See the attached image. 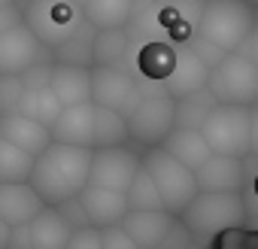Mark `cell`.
Instances as JSON below:
<instances>
[{"label": "cell", "mask_w": 258, "mask_h": 249, "mask_svg": "<svg viewBox=\"0 0 258 249\" xmlns=\"http://www.w3.org/2000/svg\"><path fill=\"white\" fill-rule=\"evenodd\" d=\"M88 167H91V149L49 143L34 158L28 185L40 195L46 207H58L64 201L79 198V192L88 185Z\"/></svg>", "instance_id": "1"}, {"label": "cell", "mask_w": 258, "mask_h": 249, "mask_svg": "<svg viewBox=\"0 0 258 249\" xmlns=\"http://www.w3.org/2000/svg\"><path fill=\"white\" fill-rule=\"evenodd\" d=\"M179 222L201 246H213L225 231L246 225V201L243 195H213L198 192L191 204L179 213Z\"/></svg>", "instance_id": "2"}, {"label": "cell", "mask_w": 258, "mask_h": 249, "mask_svg": "<svg viewBox=\"0 0 258 249\" xmlns=\"http://www.w3.org/2000/svg\"><path fill=\"white\" fill-rule=\"evenodd\" d=\"M16 7L22 10V25L52 52L85 25V13L73 0H16Z\"/></svg>", "instance_id": "3"}, {"label": "cell", "mask_w": 258, "mask_h": 249, "mask_svg": "<svg viewBox=\"0 0 258 249\" xmlns=\"http://www.w3.org/2000/svg\"><path fill=\"white\" fill-rule=\"evenodd\" d=\"M252 25H255V7H249L246 0H207L195 34L231 55L240 52V46L252 34Z\"/></svg>", "instance_id": "4"}, {"label": "cell", "mask_w": 258, "mask_h": 249, "mask_svg": "<svg viewBox=\"0 0 258 249\" xmlns=\"http://www.w3.org/2000/svg\"><path fill=\"white\" fill-rule=\"evenodd\" d=\"M140 164L146 170V176L152 179L158 198H161V210L170 213L173 219H179V213L191 204V198L198 195V182L195 173L188 167H182L179 161H173L161 146L146 149L140 155Z\"/></svg>", "instance_id": "5"}, {"label": "cell", "mask_w": 258, "mask_h": 249, "mask_svg": "<svg viewBox=\"0 0 258 249\" xmlns=\"http://www.w3.org/2000/svg\"><path fill=\"white\" fill-rule=\"evenodd\" d=\"M207 91L219 106H255L258 100V67L240 55H225L207 76Z\"/></svg>", "instance_id": "6"}, {"label": "cell", "mask_w": 258, "mask_h": 249, "mask_svg": "<svg viewBox=\"0 0 258 249\" xmlns=\"http://www.w3.org/2000/svg\"><path fill=\"white\" fill-rule=\"evenodd\" d=\"M201 137L210 155L246 158L249 155V109L243 106H213L201 121Z\"/></svg>", "instance_id": "7"}, {"label": "cell", "mask_w": 258, "mask_h": 249, "mask_svg": "<svg viewBox=\"0 0 258 249\" xmlns=\"http://www.w3.org/2000/svg\"><path fill=\"white\" fill-rule=\"evenodd\" d=\"M137 79L121 67H91V103L112 109L118 115H131L140 103Z\"/></svg>", "instance_id": "8"}, {"label": "cell", "mask_w": 258, "mask_h": 249, "mask_svg": "<svg viewBox=\"0 0 258 249\" xmlns=\"http://www.w3.org/2000/svg\"><path fill=\"white\" fill-rule=\"evenodd\" d=\"M173 103L167 94L164 97H143L137 103V109L127 115V137L134 143H140L143 149H155L164 143V137L176 128L173 121Z\"/></svg>", "instance_id": "9"}, {"label": "cell", "mask_w": 258, "mask_h": 249, "mask_svg": "<svg viewBox=\"0 0 258 249\" xmlns=\"http://www.w3.org/2000/svg\"><path fill=\"white\" fill-rule=\"evenodd\" d=\"M73 228L61 219L55 207H43L28 225L10 228L7 249H64Z\"/></svg>", "instance_id": "10"}, {"label": "cell", "mask_w": 258, "mask_h": 249, "mask_svg": "<svg viewBox=\"0 0 258 249\" xmlns=\"http://www.w3.org/2000/svg\"><path fill=\"white\" fill-rule=\"evenodd\" d=\"M140 170V155L131 146H112V149H91V167H88V185L124 192Z\"/></svg>", "instance_id": "11"}, {"label": "cell", "mask_w": 258, "mask_h": 249, "mask_svg": "<svg viewBox=\"0 0 258 249\" xmlns=\"http://www.w3.org/2000/svg\"><path fill=\"white\" fill-rule=\"evenodd\" d=\"M43 61H52V49H46L25 25L0 34V76H22Z\"/></svg>", "instance_id": "12"}, {"label": "cell", "mask_w": 258, "mask_h": 249, "mask_svg": "<svg viewBox=\"0 0 258 249\" xmlns=\"http://www.w3.org/2000/svg\"><path fill=\"white\" fill-rule=\"evenodd\" d=\"M195 182H198V192L243 195L246 161H243V158H228V155H210V158L195 170Z\"/></svg>", "instance_id": "13"}, {"label": "cell", "mask_w": 258, "mask_h": 249, "mask_svg": "<svg viewBox=\"0 0 258 249\" xmlns=\"http://www.w3.org/2000/svg\"><path fill=\"white\" fill-rule=\"evenodd\" d=\"M79 207L85 216V225L94 231L103 228H115L121 225V219L127 216V204H124V192H109V189H97V185H85L79 192Z\"/></svg>", "instance_id": "14"}, {"label": "cell", "mask_w": 258, "mask_h": 249, "mask_svg": "<svg viewBox=\"0 0 258 249\" xmlns=\"http://www.w3.org/2000/svg\"><path fill=\"white\" fill-rule=\"evenodd\" d=\"M49 137H52V143L91 149V140H94V103L64 106L61 115L55 118V125L49 128Z\"/></svg>", "instance_id": "15"}, {"label": "cell", "mask_w": 258, "mask_h": 249, "mask_svg": "<svg viewBox=\"0 0 258 249\" xmlns=\"http://www.w3.org/2000/svg\"><path fill=\"white\" fill-rule=\"evenodd\" d=\"M170 225H173V216L164 210H127L118 228L131 237L137 249H158Z\"/></svg>", "instance_id": "16"}, {"label": "cell", "mask_w": 258, "mask_h": 249, "mask_svg": "<svg viewBox=\"0 0 258 249\" xmlns=\"http://www.w3.org/2000/svg\"><path fill=\"white\" fill-rule=\"evenodd\" d=\"M46 204L28 182H0V222L7 228L28 225Z\"/></svg>", "instance_id": "17"}, {"label": "cell", "mask_w": 258, "mask_h": 249, "mask_svg": "<svg viewBox=\"0 0 258 249\" xmlns=\"http://www.w3.org/2000/svg\"><path fill=\"white\" fill-rule=\"evenodd\" d=\"M207 76H210V70H207L185 46H176V64H173L170 76H167L161 85H164V91H167L170 100H182V97H188V94L204 91V88H207Z\"/></svg>", "instance_id": "18"}, {"label": "cell", "mask_w": 258, "mask_h": 249, "mask_svg": "<svg viewBox=\"0 0 258 249\" xmlns=\"http://www.w3.org/2000/svg\"><path fill=\"white\" fill-rule=\"evenodd\" d=\"M49 91L58 97L61 106L91 103V67H73V64H52Z\"/></svg>", "instance_id": "19"}, {"label": "cell", "mask_w": 258, "mask_h": 249, "mask_svg": "<svg viewBox=\"0 0 258 249\" xmlns=\"http://www.w3.org/2000/svg\"><path fill=\"white\" fill-rule=\"evenodd\" d=\"M0 137L10 140L13 146H19L22 152L34 155V158L52 143V137H49V131L43 128V125H37V121L25 118V115H19V112L0 115Z\"/></svg>", "instance_id": "20"}, {"label": "cell", "mask_w": 258, "mask_h": 249, "mask_svg": "<svg viewBox=\"0 0 258 249\" xmlns=\"http://www.w3.org/2000/svg\"><path fill=\"white\" fill-rule=\"evenodd\" d=\"M161 149H164L173 161H179L182 167H188L191 173L210 158V149H207L201 131H191V128H173V131L164 137Z\"/></svg>", "instance_id": "21"}, {"label": "cell", "mask_w": 258, "mask_h": 249, "mask_svg": "<svg viewBox=\"0 0 258 249\" xmlns=\"http://www.w3.org/2000/svg\"><path fill=\"white\" fill-rule=\"evenodd\" d=\"M127 52H131V40H127L124 28H109V31H94L91 43V67H127Z\"/></svg>", "instance_id": "22"}, {"label": "cell", "mask_w": 258, "mask_h": 249, "mask_svg": "<svg viewBox=\"0 0 258 249\" xmlns=\"http://www.w3.org/2000/svg\"><path fill=\"white\" fill-rule=\"evenodd\" d=\"M131 137H127V121L124 115L94 106V140L91 149H112V146H127Z\"/></svg>", "instance_id": "23"}, {"label": "cell", "mask_w": 258, "mask_h": 249, "mask_svg": "<svg viewBox=\"0 0 258 249\" xmlns=\"http://www.w3.org/2000/svg\"><path fill=\"white\" fill-rule=\"evenodd\" d=\"M134 0H88L82 7L85 22L94 31H109V28H124L127 16H131Z\"/></svg>", "instance_id": "24"}, {"label": "cell", "mask_w": 258, "mask_h": 249, "mask_svg": "<svg viewBox=\"0 0 258 249\" xmlns=\"http://www.w3.org/2000/svg\"><path fill=\"white\" fill-rule=\"evenodd\" d=\"M61 109H64V106L58 103V97H55L49 88L25 91V94H22V103H19V115H25V118L37 121V125H43L46 131L55 125V118L61 115Z\"/></svg>", "instance_id": "25"}, {"label": "cell", "mask_w": 258, "mask_h": 249, "mask_svg": "<svg viewBox=\"0 0 258 249\" xmlns=\"http://www.w3.org/2000/svg\"><path fill=\"white\" fill-rule=\"evenodd\" d=\"M91 43H94V28L85 22L64 46L52 52L55 64H73V67H91Z\"/></svg>", "instance_id": "26"}, {"label": "cell", "mask_w": 258, "mask_h": 249, "mask_svg": "<svg viewBox=\"0 0 258 249\" xmlns=\"http://www.w3.org/2000/svg\"><path fill=\"white\" fill-rule=\"evenodd\" d=\"M34 167V155L22 152L10 140L0 137V182H28Z\"/></svg>", "instance_id": "27"}, {"label": "cell", "mask_w": 258, "mask_h": 249, "mask_svg": "<svg viewBox=\"0 0 258 249\" xmlns=\"http://www.w3.org/2000/svg\"><path fill=\"white\" fill-rule=\"evenodd\" d=\"M216 106V100L210 97V91H198V94H188L182 100L173 103V121H176V128H191L198 131L201 128V121L207 118V112Z\"/></svg>", "instance_id": "28"}, {"label": "cell", "mask_w": 258, "mask_h": 249, "mask_svg": "<svg viewBox=\"0 0 258 249\" xmlns=\"http://www.w3.org/2000/svg\"><path fill=\"white\" fill-rule=\"evenodd\" d=\"M124 204H127V210H161V198H158L152 179L146 176L143 164H140L137 176L127 182V189H124Z\"/></svg>", "instance_id": "29"}, {"label": "cell", "mask_w": 258, "mask_h": 249, "mask_svg": "<svg viewBox=\"0 0 258 249\" xmlns=\"http://www.w3.org/2000/svg\"><path fill=\"white\" fill-rule=\"evenodd\" d=\"M22 94H25V85L19 76H0V115L19 112Z\"/></svg>", "instance_id": "30"}, {"label": "cell", "mask_w": 258, "mask_h": 249, "mask_svg": "<svg viewBox=\"0 0 258 249\" xmlns=\"http://www.w3.org/2000/svg\"><path fill=\"white\" fill-rule=\"evenodd\" d=\"M182 46H185V49H188V52H191V55H195L204 67H207V70H213V67H216V64L228 55V52H222L219 46H213L210 40H204V37H198V34H191Z\"/></svg>", "instance_id": "31"}, {"label": "cell", "mask_w": 258, "mask_h": 249, "mask_svg": "<svg viewBox=\"0 0 258 249\" xmlns=\"http://www.w3.org/2000/svg\"><path fill=\"white\" fill-rule=\"evenodd\" d=\"M158 249H207V246H201V243L188 234V228H185L179 219H173V225L167 228V234H164V240H161Z\"/></svg>", "instance_id": "32"}, {"label": "cell", "mask_w": 258, "mask_h": 249, "mask_svg": "<svg viewBox=\"0 0 258 249\" xmlns=\"http://www.w3.org/2000/svg\"><path fill=\"white\" fill-rule=\"evenodd\" d=\"M52 64L55 61H43V64H34L28 67L19 79L25 85V91H37V88H49V79H52Z\"/></svg>", "instance_id": "33"}, {"label": "cell", "mask_w": 258, "mask_h": 249, "mask_svg": "<svg viewBox=\"0 0 258 249\" xmlns=\"http://www.w3.org/2000/svg\"><path fill=\"white\" fill-rule=\"evenodd\" d=\"M100 234V249H137L134 243H131V237H127L118 225L115 228H103V231H97Z\"/></svg>", "instance_id": "34"}, {"label": "cell", "mask_w": 258, "mask_h": 249, "mask_svg": "<svg viewBox=\"0 0 258 249\" xmlns=\"http://www.w3.org/2000/svg\"><path fill=\"white\" fill-rule=\"evenodd\" d=\"M64 249H100V234L94 228H76Z\"/></svg>", "instance_id": "35"}, {"label": "cell", "mask_w": 258, "mask_h": 249, "mask_svg": "<svg viewBox=\"0 0 258 249\" xmlns=\"http://www.w3.org/2000/svg\"><path fill=\"white\" fill-rule=\"evenodd\" d=\"M19 25H22V10H19L16 4L0 7V34H7V31H13V28H19Z\"/></svg>", "instance_id": "36"}, {"label": "cell", "mask_w": 258, "mask_h": 249, "mask_svg": "<svg viewBox=\"0 0 258 249\" xmlns=\"http://www.w3.org/2000/svg\"><path fill=\"white\" fill-rule=\"evenodd\" d=\"M240 55H246L255 67H258V10H255V25H252V34L246 37V43L240 46Z\"/></svg>", "instance_id": "37"}, {"label": "cell", "mask_w": 258, "mask_h": 249, "mask_svg": "<svg viewBox=\"0 0 258 249\" xmlns=\"http://www.w3.org/2000/svg\"><path fill=\"white\" fill-rule=\"evenodd\" d=\"M216 249H246V243H243V231H240V228L225 231V234L216 240Z\"/></svg>", "instance_id": "38"}, {"label": "cell", "mask_w": 258, "mask_h": 249, "mask_svg": "<svg viewBox=\"0 0 258 249\" xmlns=\"http://www.w3.org/2000/svg\"><path fill=\"white\" fill-rule=\"evenodd\" d=\"M249 155L258 158V100L249 106Z\"/></svg>", "instance_id": "39"}, {"label": "cell", "mask_w": 258, "mask_h": 249, "mask_svg": "<svg viewBox=\"0 0 258 249\" xmlns=\"http://www.w3.org/2000/svg\"><path fill=\"white\" fill-rule=\"evenodd\" d=\"M7 240H10V228L0 222V249H7Z\"/></svg>", "instance_id": "40"}, {"label": "cell", "mask_w": 258, "mask_h": 249, "mask_svg": "<svg viewBox=\"0 0 258 249\" xmlns=\"http://www.w3.org/2000/svg\"><path fill=\"white\" fill-rule=\"evenodd\" d=\"M152 4H158V7H170V4H176V0H152Z\"/></svg>", "instance_id": "41"}, {"label": "cell", "mask_w": 258, "mask_h": 249, "mask_svg": "<svg viewBox=\"0 0 258 249\" xmlns=\"http://www.w3.org/2000/svg\"><path fill=\"white\" fill-rule=\"evenodd\" d=\"M252 192H255V198H258V173L252 176Z\"/></svg>", "instance_id": "42"}, {"label": "cell", "mask_w": 258, "mask_h": 249, "mask_svg": "<svg viewBox=\"0 0 258 249\" xmlns=\"http://www.w3.org/2000/svg\"><path fill=\"white\" fill-rule=\"evenodd\" d=\"M10 4H16V0H0V7H10Z\"/></svg>", "instance_id": "43"}, {"label": "cell", "mask_w": 258, "mask_h": 249, "mask_svg": "<svg viewBox=\"0 0 258 249\" xmlns=\"http://www.w3.org/2000/svg\"><path fill=\"white\" fill-rule=\"evenodd\" d=\"M73 4H79V7H85V4H88V0H73Z\"/></svg>", "instance_id": "44"}, {"label": "cell", "mask_w": 258, "mask_h": 249, "mask_svg": "<svg viewBox=\"0 0 258 249\" xmlns=\"http://www.w3.org/2000/svg\"><path fill=\"white\" fill-rule=\"evenodd\" d=\"M246 4H249V7H258V0H246Z\"/></svg>", "instance_id": "45"}]
</instances>
